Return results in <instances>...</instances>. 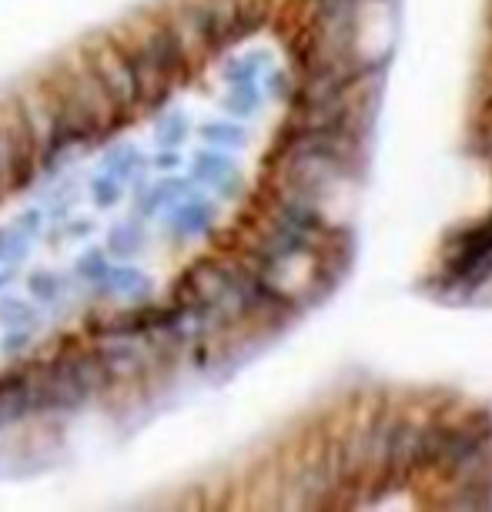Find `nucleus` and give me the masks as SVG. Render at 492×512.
Wrapping results in <instances>:
<instances>
[{
    "label": "nucleus",
    "mask_w": 492,
    "mask_h": 512,
    "mask_svg": "<svg viewBox=\"0 0 492 512\" xmlns=\"http://www.w3.org/2000/svg\"><path fill=\"white\" fill-rule=\"evenodd\" d=\"M181 235H211L215 231V208L208 201H191L178 211Z\"/></svg>",
    "instance_id": "f257e3e1"
},
{
    "label": "nucleus",
    "mask_w": 492,
    "mask_h": 512,
    "mask_svg": "<svg viewBox=\"0 0 492 512\" xmlns=\"http://www.w3.org/2000/svg\"><path fill=\"white\" fill-rule=\"evenodd\" d=\"M262 104V94L252 81H241V84H231V94L225 98V108L235 114V118H248L255 114V108Z\"/></svg>",
    "instance_id": "f03ea898"
},
{
    "label": "nucleus",
    "mask_w": 492,
    "mask_h": 512,
    "mask_svg": "<svg viewBox=\"0 0 492 512\" xmlns=\"http://www.w3.org/2000/svg\"><path fill=\"white\" fill-rule=\"evenodd\" d=\"M201 138L208 144H218V148H245L248 144V134L245 128H238V124H205Z\"/></svg>",
    "instance_id": "7ed1b4c3"
},
{
    "label": "nucleus",
    "mask_w": 492,
    "mask_h": 512,
    "mask_svg": "<svg viewBox=\"0 0 492 512\" xmlns=\"http://www.w3.org/2000/svg\"><path fill=\"white\" fill-rule=\"evenodd\" d=\"M295 77H292V71H272L268 74V88H272V94L278 101H292V94H295Z\"/></svg>",
    "instance_id": "20e7f679"
},
{
    "label": "nucleus",
    "mask_w": 492,
    "mask_h": 512,
    "mask_svg": "<svg viewBox=\"0 0 492 512\" xmlns=\"http://www.w3.org/2000/svg\"><path fill=\"white\" fill-rule=\"evenodd\" d=\"M31 295L34 298H54L57 295V282H54V275H47V272H34L31 275Z\"/></svg>",
    "instance_id": "39448f33"
},
{
    "label": "nucleus",
    "mask_w": 492,
    "mask_h": 512,
    "mask_svg": "<svg viewBox=\"0 0 492 512\" xmlns=\"http://www.w3.org/2000/svg\"><path fill=\"white\" fill-rule=\"evenodd\" d=\"M479 124H482V128H489V124H492V91H489V98L482 101V114H479Z\"/></svg>",
    "instance_id": "423d86ee"
}]
</instances>
